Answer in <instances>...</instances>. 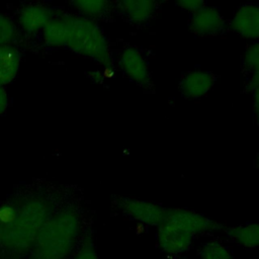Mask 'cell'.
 I'll use <instances>...</instances> for the list:
<instances>
[{
    "mask_svg": "<svg viewBox=\"0 0 259 259\" xmlns=\"http://www.w3.org/2000/svg\"><path fill=\"white\" fill-rule=\"evenodd\" d=\"M41 32L50 48L67 49L103 67L112 65L108 38L95 20L80 14L54 17Z\"/></svg>",
    "mask_w": 259,
    "mask_h": 259,
    "instance_id": "cell-1",
    "label": "cell"
},
{
    "mask_svg": "<svg viewBox=\"0 0 259 259\" xmlns=\"http://www.w3.org/2000/svg\"><path fill=\"white\" fill-rule=\"evenodd\" d=\"M82 236L78 210L62 207L44 224L26 259H70Z\"/></svg>",
    "mask_w": 259,
    "mask_h": 259,
    "instance_id": "cell-3",
    "label": "cell"
},
{
    "mask_svg": "<svg viewBox=\"0 0 259 259\" xmlns=\"http://www.w3.org/2000/svg\"><path fill=\"white\" fill-rule=\"evenodd\" d=\"M71 5L74 6L80 15L92 20L106 17L114 8L112 3L103 0H79L71 2Z\"/></svg>",
    "mask_w": 259,
    "mask_h": 259,
    "instance_id": "cell-15",
    "label": "cell"
},
{
    "mask_svg": "<svg viewBox=\"0 0 259 259\" xmlns=\"http://www.w3.org/2000/svg\"><path fill=\"white\" fill-rule=\"evenodd\" d=\"M252 93V100H253V108L255 114H259V85L250 88Z\"/></svg>",
    "mask_w": 259,
    "mask_h": 259,
    "instance_id": "cell-22",
    "label": "cell"
},
{
    "mask_svg": "<svg viewBox=\"0 0 259 259\" xmlns=\"http://www.w3.org/2000/svg\"><path fill=\"white\" fill-rule=\"evenodd\" d=\"M17 203L16 217L5 229L1 259H26L41 227L56 210L54 203L40 194L18 199Z\"/></svg>",
    "mask_w": 259,
    "mask_h": 259,
    "instance_id": "cell-2",
    "label": "cell"
},
{
    "mask_svg": "<svg viewBox=\"0 0 259 259\" xmlns=\"http://www.w3.org/2000/svg\"><path fill=\"white\" fill-rule=\"evenodd\" d=\"M165 219L180 227L194 238L196 236L214 233L224 229L223 224L209 217L185 208H167Z\"/></svg>",
    "mask_w": 259,
    "mask_h": 259,
    "instance_id": "cell-6",
    "label": "cell"
},
{
    "mask_svg": "<svg viewBox=\"0 0 259 259\" xmlns=\"http://www.w3.org/2000/svg\"><path fill=\"white\" fill-rule=\"evenodd\" d=\"M258 223H259V221H258Z\"/></svg>",
    "mask_w": 259,
    "mask_h": 259,
    "instance_id": "cell-26",
    "label": "cell"
},
{
    "mask_svg": "<svg viewBox=\"0 0 259 259\" xmlns=\"http://www.w3.org/2000/svg\"><path fill=\"white\" fill-rule=\"evenodd\" d=\"M229 240L245 249H256L259 247V223H248L244 225L229 227L226 229Z\"/></svg>",
    "mask_w": 259,
    "mask_h": 259,
    "instance_id": "cell-14",
    "label": "cell"
},
{
    "mask_svg": "<svg viewBox=\"0 0 259 259\" xmlns=\"http://www.w3.org/2000/svg\"><path fill=\"white\" fill-rule=\"evenodd\" d=\"M255 118H256V122H257V125L259 128V114H255Z\"/></svg>",
    "mask_w": 259,
    "mask_h": 259,
    "instance_id": "cell-24",
    "label": "cell"
},
{
    "mask_svg": "<svg viewBox=\"0 0 259 259\" xmlns=\"http://www.w3.org/2000/svg\"><path fill=\"white\" fill-rule=\"evenodd\" d=\"M70 259H100L93 237L84 234Z\"/></svg>",
    "mask_w": 259,
    "mask_h": 259,
    "instance_id": "cell-18",
    "label": "cell"
},
{
    "mask_svg": "<svg viewBox=\"0 0 259 259\" xmlns=\"http://www.w3.org/2000/svg\"><path fill=\"white\" fill-rule=\"evenodd\" d=\"M9 96L4 86L0 85V116L3 115L8 108Z\"/></svg>",
    "mask_w": 259,
    "mask_h": 259,
    "instance_id": "cell-21",
    "label": "cell"
},
{
    "mask_svg": "<svg viewBox=\"0 0 259 259\" xmlns=\"http://www.w3.org/2000/svg\"><path fill=\"white\" fill-rule=\"evenodd\" d=\"M196 259H235L230 247L219 240L202 243L196 252Z\"/></svg>",
    "mask_w": 259,
    "mask_h": 259,
    "instance_id": "cell-17",
    "label": "cell"
},
{
    "mask_svg": "<svg viewBox=\"0 0 259 259\" xmlns=\"http://www.w3.org/2000/svg\"><path fill=\"white\" fill-rule=\"evenodd\" d=\"M117 65L120 72L133 83L148 89L152 85L150 66L143 53L136 47H125L119 53Z\"/></svg>",
    "mask_w": 259,
    "mask_h": 259,
    "instance_id": "cell-7",
    "label": "cell"
},
{
    "mask_svg": "<svg viewBox=\"0 0 259 259\" xmlns=\"http://www.w3.org/2000/svg\"><path fill=\"white\" fill-rule=\"evenodd\" d=\"M17 37V29L14 22L0 12V47L13 45Z\"/></svg>",
    "mask_w": 259,
    "mask_h": 259,
    "instance_id": "cell-19",
    "label": "cell"
},
{
    "mask_svg": "<svg viewBox=\"0 0 259 259\" xmlns=\"http://www.w3.org/2000/svg\"><path fill=\"white\" fill-rule=\"evenodd\" d=\"M21 56L13 45L0 47V85L11 83L20 68Z\"/></svg>",
    "mask_w": 259,
    "mask_h": 259,
    "instance_id": "cell-13",
    "label": "cell"
},
{
    "mask_svg": "<svg viewBox=\"0 0 259 259\" xmlns=\"http://www.w3.org/2000/svg\"><path fill=\"white\" fill-rule=\"evenodd\" d=\"M113 203L124 217L151 227H158L167 213L161 204L133 197H116Z\"/></svg>",
    "mask_w": 259,
    "mask_h": 259,
    "instance_id": "cell-4",
    "label": "cell"
},
{
    "mask_svg": "<svg viewBox=\"0 0 259 259\" xmlns=\"http://www.w3.org/2000/svg\"><path fill=\"white\" fill-rule=\"evenodd\" d=\"M54 18L52 10L40 4H28L18 14V24L27 33H34L47 26Z\"/></svg>",
    "mask_w": 259,
    "mask_h": 259,
    "instance_id": "cell-12",
    "label": "cell"
},
{
    "mask_svg": "<svg viewBox=\"0 0 259 259\" xmlns=\"http://www.w3.org/2000/svg\"><path fill=\"white\" fill-rule=\"evenodd\" d=\"M206 4H207L206 2L201 1V0H180L177 2V5L182 10H185V11L189 12L190 14L201 9Z\"/></svg>",
    "mask_w": 259,
    "mask_h": 259,
    "instance_id": "cell-20",
    "label": "cell"
},
{
    "mask_svg": "<svg viewBox=\"0 0 259 259\" xmlns=\"http://www.w3.org/2000/svg\"><path fill=\"white\" fill-rule=\"evenodd\" d=\"M4 233H5V229L0 226V249L2 247V243H3V239H4Z\"/></svg>",
    "mask_w": 259,
    "mask_h": 259,
    "instance_id": "cell-23",
    "label": "cell"
},
{
    "mask_svg": "<svg viewBox=\"0 0 259 259\" xmlns=\"http://www.w3.org/2000/svg\"><path fill=\"white\" fill-rule=\"evenodd\" d=\"M229 25L240 36L259 40V3H245L234 12Z\"/></svg>",
    "mask_w": 259,
    "mask_h": 259,
    "instance_id": "cell-9",
    "label": "cell"
},
{
    "mask_svg": "<svg viewBox=\"0 0 259 259\" xmlns=\"http://www.w3.org/2000/svg\"><path fill=\"white\" fill-rule=\"evenodd\" d=\"M194 239L192 235L166 219L157 227V245L167 256L178 257L187 253L192 248Z\"/></svg>",
    "mask_w": 259,
    "mask_h": 259,
    "instance_id": "cell-5",
    "label": "cell"
},
{
    "mask_svg": "<svg viewBox=\"0 0 259 259\" xmlns=\"http://www.w3.org/2000/svg\"><path fill=\"white\" fill-rule=\"evenodd\" d=\"M190 31L201 37L215 36L225 31L227 23L220 9L207 4L194 13L189 18Z\"/></svg>",
    "mask_w": 259,
    "mask_h": 259,
    "instance_id": "cell-8",
    "label": "cell"
},
{
    "mask_svg": "<svg viewBox=\"0 0 259 259\" xmlns=\"http://www.w3.org/2000/svg\"><path fill=\"white\" fill-rule=\"evenodd\" d=\"M243 67L249 75V88L259 85V40L246 48L243 55Z\"/></svg>",
    "mask_w": 259,
    "mask_h": 259,
    "instance_id": "cell-16",
    "label": "cell"
},
{
    "mask_svg": "<svg viewBox=\"0 0 259 259\" xmlns=\"http://www.w3.org/2000/svg\"><path fill=\"white\" fill-rule=\"evenodd\" d=\"M215 76L213 73L204 70H193L185 73L179 82L181 95L190 100H197L204 97L213 87Z\"/></svg>",
    "mask_w": 259,
    "mask_h": 259,
    "instance_id": "cell-10",
    "label": "cell"
},
{
    "mask_svg": "<svg viewBox=\"0 0 259 259\" xmlns=\"http://www.w3.org/2000/svg\"><path fill=\"white\" fill-rule=\"evenodd\" d=\"M118 13L134 25L149 23L159 9V3L153 0H124L114 3Z\"/></svg>",
    "mask_w": 259,
    "mask_h": 259,
    "instance_id": "cell-11",
    "label": "cell"
},
{
    "mask_svg": "<svg viewBox=\"0 0 259 259\" xmlns=\"http://www.w3.org/2000/svg\"><path fill=\"white\" fill-rule=\"evenodd\" d=\"M257 163L259 164V151H258V154H257Z\"/></svg>",
    "mask_w": 259,
    "mask_h": 259,
    "instance_id": "cell-25",
    "label": "cell"
}]
</instances>
